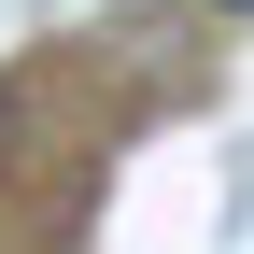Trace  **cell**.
I'll use <instances>...</instances> for the list:
<instances>
[{"mask_svg": "<svg viewBox=\"0 0 254 254\" xmlns=\"http://www.w3.org/2000/svg\"><path fill=\"white\" fill-rule=\"evenodd\" d=\"M226 14H240V0H226Z\"/></svg>", "mask_w": 254, "mask_h": 254, "instance_id": "obj_1", "label": "cell"}]
</instances>
